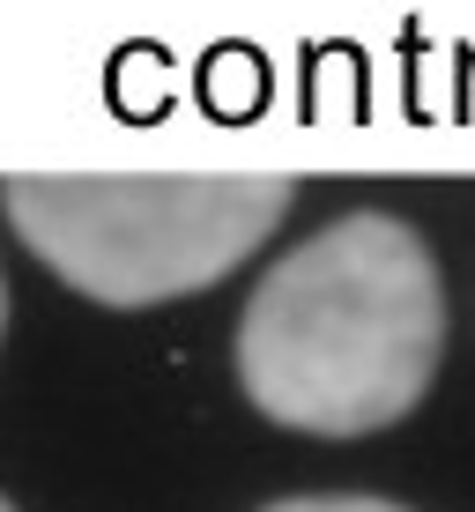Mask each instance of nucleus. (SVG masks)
I'll return each instance as SVG.
<instances>
[{
  "label": "nucleus",
  "mask_w": 475,
  "mask_h": 512,
  "mask_svg": "<svg viewBox=\"0 0 475 512\" xmlns=\"http://www.w3.org/2000/svg\"><path fill=\"white\" fill-rule=\"evenodd\" d=\"M446 349V290L409 223L357 208L290 245L238 320V386L312 438L386 431L424 401Z\"/></svg>",
  "instance_id": "nucleus-1"
},
{
  "label": "nucleus",
  "mask_w": 475,
  "mask_h": 512,
  "mask_svg": "<svg viewBox=\"0 0 475 512\" xmlns=\"http://www.w3.org/2000/svg\"><path fill=\"white\" fill-rule=\"evenodd\" d=\"M8 223L97 305H164L231 275L283 223L290 179L260 171H23Z\"/></svg>",
  "instance_id": "nucleus-2"
},
{
  "label": "nucleus",
  "mask_w": 475,
  "mask_h": 512,
  "mask_svg": "<svg viewBox=\"0 0 475 512\" xmlns=\"http://www.w3.org/2000/svg\"><path fill=\"white\" fill-rule=\"evenodd\" d=\"M268 512H401V505H379V498H283Z\"/></svg>",
  "instance_id": "nucleus-3"
},
{
  "label": "nucleus",
  "mask_w": 475,
  "mask_h": 512,
  "mask_svg": "<svg viewBox=\"0 0 475 512\" xmlns=\"http://www.w3.org/2000/svg\"><path fill=\"white\" fill-rule=\"evenodd\" d=\"M0 320H8V290H0Z\"/></svg>",
  "instance_id": "nucleus-4"
},
{
  "label": "nucleus",
  "mask_w": 475,
  "mask_h": 512,
  "mask_svg": "<svg viewBox=\"0 0 475 512\" xmlns=\"http://www.w3.org/2000/svg\"><path fill=\"white\" fill-rule=\"evenodd\" d=\"M0 512H15V505H8V498H0Z\"/></svg>",
  "instance_id": "nucleus-5"
}]
</instances>
